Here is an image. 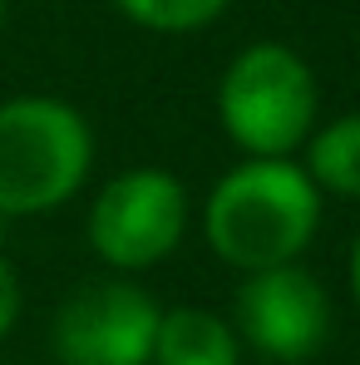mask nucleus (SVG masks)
<instances>
[{
	"mask_svg": "<svg viewBox=\"0 0 360 365\" xmlns=\"http://www.w3.org/2000/svg\"><path fill=\"white\" fill-rule=\"evenodd\" d=\"M153 365H242V341L232 321L207 306H168L158 321Z\"/></svg>",
	"mask_w": 360,
	"mask_h": 365,
	"instance_id": "obj_7",
	"label": "nucleus"
},
{
	"mask_svg": "<svg viewBox=\"0 0 360 365\" xmlns=\"http://www.w3.org/2000/svg\"><path fill=\"white\" fill-rule=\"evenodd\" d=\"M94 168V128L55 94L0 99V217L64 207Z\"/></svg>",
	"mask_w": 360,
	"mask_h": 365,
	"instance_id": "obj_2",
	"label": "nucleus"
},
{
	"mask_svg": "<svg viewBox=\"0 0 360 365\" xmlns=\"http://www.w3.org/2000/svg\"><path fill=\"white\" fill-rule=\"evenodd\" d=\"M326 197L297 158H242L202 202V237L232 272H272L306 257L321 232Z\"/></svg>",
	"mask_w": 360,
	"mask_h": 365,
	"instance_id": "obj_1",
	"label": "nucleus"
},
{
	"mask_svg": "<svg viewBox=\"0 0 360 365\" xmlns=\"http://www.w3.org/2000/svg\"><path fill=\"white\" fill-rule=\"evenodd\" d=\"M306 178L321 197L360 202V114H336L306 138Z\"/></svg>",
	"mask_w": 360,
	"mask_h": 365,
	"instance_id": "obj_8",
	"label": "nucleus"
},
{
	"mask_svg": "<svg viewBox=\"0 0 360 365\" xmlns=\"http://www.w3.org/2000/svg\"><path fill=\"white\" fill-rule=\"evenodd\" d=\"M346 287H351V302L360 311V232H356V242H351V257H346Z\"/></svg>",
	"mask_w": 360,
	"mask_h": 365,
	"instance_id": "obj_11",
	"label": "nucleus"
},
{
	"mask_svg": "<svg viewBox=\"0 0 360 365\" xmlns=\"http://www.w3.org/2000/svg\"><path fill=\"white\" fill-rule=\"evenodd\" d=\"M232 331L242 351H257L262 361L306 365L331 341V297L301 262L252 272L232 297Z\"/></svg>",
	"mask_w": 360,
	"mask_h": 365,
	"instance_id": "obj_6",
	"label": "nucleus"
},
{
	"mask_svg": "<svg viewBox=\"0 0 360 365\" xmlns=\"http://www.w3.org/2000/svg\"><path fill=\"white\" fill-rule=\"evenodd\" d=\"M217 123L242 158H297L321 123L316 69L282 40L237 50L217 79Z\"/></svg>",
	"mask_w": 360,
	"mask_h": 365,
	"instance_id": "obj_3",
	"label": "nucleus"
},
{
	"mask_svg": "<svg viewBox=\"0 0 360 365\" xmlns=\"http://www.w3.org/2000/svg\"><path fill=\"white\" fill-rule=\"evenodd\" d=\"M84 232H89L94 257L109 272H119V277L148 272L182 247L187 187H182V178H173L168 168H153V163L123 168L94 192Z\"/></svg>",
	"mask_w": 360,
	"mask_h": 365,
	"instance_id": "obj_4",
	"label": "nucleus"
},
{
	"mask_svg": "<svg viewBox=\"0 0 360 365\" xmlns=\"http://www.w3.org/2000/svg\"><path fill=\"white\" fill-rule=\"evenodd\" d=\"M5 15H10V0H0V25H5Z\"/></svg>",
	"mask_w": 360,
	"mask_h": 365,
	"instance_id": "obj_12",
	"label": "nucleus"
},
{
	"mask_svg": "<svg viewBox=\"0 0 360 365\" xmlns=\"http://www.w3.org/2000/svg\"><path fill=\"white\" fill-rule=\"evenodd\" d=\"M123 20H133L138 30L153 35H192L207 30L232 0H114Z\"/></svg>",
	"mask_w": 360,
	"mask_h": 365,
	"instance_id": "obj_9",
	"label": "nucleus"
},
{
	"mask_svg": "<svg viewBox=\"0 0 360 365\" xmlns=\"http://www.w3.org/2000/svg\"><path fill=\"white\" fill-rule=\"evenodd\" d=\"M163 306L138 282L104 277L69 292L55 311L50 346L60 365H153Z\"/></svg>",
	"mask_w": 360,
	"mask_h": 365,
	"instance_id": "obj_5",
	"label": "nucleus"
},
{
	"mask_svg": "<svg viewBox=\"0 0 360 365\" xmlns=\"http://www.w3.org/2000/svg\"><path fill=\"white\" fill-rule=\"evenodd\" d=\"M20 306H25V297H20V277H15L10 257L0 252V341L15 331V321H20Z\"/></svg>",
	"mask_w": 360,
	"mask_h": 365,
	"instance_id": "obj_10",
	"label": "nucleus"
}]
</instances>
